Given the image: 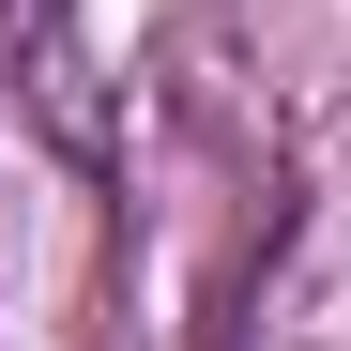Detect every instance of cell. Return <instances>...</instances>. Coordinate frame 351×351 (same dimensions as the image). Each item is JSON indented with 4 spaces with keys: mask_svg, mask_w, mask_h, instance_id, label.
<instances>
[{
    "mask_svg": "<svg viewBox=\"0 0 351 351\" xmlns=\"http://www.w3.org/2000/svg\"><path fill=\"white\" fill-rule=\"evenodd\" d=\"M0 92L46 123V153L107 168V62H92V16H77V0H0Z\"/></svg>",
    "mask_w": 351,
    "mask_h": 351,
    "instance_id": "cell-1",
    "label": "cell"
}]
</instances>
